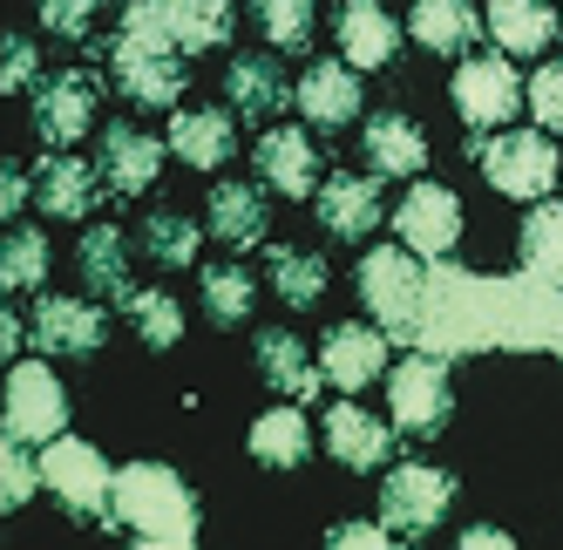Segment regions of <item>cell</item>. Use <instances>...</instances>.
Instances as JSON below:
<instances>
[{"mask_svg":"<svg viewBox=\"0 0 563 550\" xmlns=\"http://www.w3.org/2000/svg\"><path fill=\"white\" fill-rule=\"evenodd\" d=\"M563 286L543 279H475V272L441 265L421 293V333L428 353H482V346H556L563 353Z\"/></svg>","mask_w":563,"mask_h":550,"instance_id":"1","label":"cell"},{"mask_svg":"<svg viewBox=\"0 0 563 550\" xmlns=\"http://www.w3.org/2000/svg\"><path fill=\"white\" fill-rule=\"evenodd\" d=\"M115 524L136 530L156 550H190L197 543V503H190L177 469L130 462V469H115Z\"/></svg>","mask_w":563,"mask_h":550,"instance_id":"2","label":"cell"},{"mask_svg":"<svg viewBox=\"0 0 563 550\" xmlns=\"http://www.w3.org/2000/svg\"><path fill=\"white\" fill-rule=\"evenodd\" d=\"M421 293H428V272L415 265V252L380 245V252L360 258V299H367V312L380 320L387 340H408L415 346V333H421Z\"/></svg>","mask_w":563,"mask_h":550,"instance_id":"3","label":"cell"},{"mask_svg":"<svg viewBox=\"0 0 563 550\" xmlns=\"http://www.w3.org/2000/svg\"><path fill=\"white\" fill-rule=\"evenodd\" d=\"M109 68H115V89L143 109H170L184 96V48H170L164 34H143V28H123L109 48Z\"/></svg>","mask_w":563,"mask_h":550,"instance_id":"4","label":"cell"},{"mask_svg":"<svg viewBox=\"0 0 563 550\" xmlns=\"http://www.w3.org/2000/svg\"><path fill=\"white\" fill-rule=\"evenodd\" d=\"M482 156V177H489L503 198H550V184L563 177V156L550 150V130H503L475 150Z\"/></svg>","mask_w":563,"mask_h":550,"instance_id":"5","label":"cell"},{"mask_svg":"<svg viewBox=\"0 0 563 550\" xmlns=\"http://www.w3.org/2000/svg\"><path fill=\"white\" fill-rule=\"evenodd\" d=\"M42 476L62 496V509H75V517H109L115 524V476H109V462H102L96 442H75V436L42 442Z\"/></svg>","mask_w":563,"mask_h":550,"instance_id":"6","label":"cell"},{"mask_svg":"<svg viewBox=\"0 0 563 550\" xmlns=\"http://www.w3.org/2000/svg\"><path fill=\"white\" fill-rule=\"evenodd\" d=\"M123 28L164 34L170 48L205 55V48H224L231 42V0H130Z\"/></svg>","mask_w":563,"mask_h":550,"instance_id":"7","label":"cell"},{"mask_svg":"<svg viewBox=\"0 0 563 550\" xmlns=\"http://www.w3.org/2000/svg\"><path fill=\"white\" fill-rule=\"evenodd\" d=\"M387 402H394V428L400 436H434V428H449V361L441 353H408L394 374H387Z\"/></svg>","mask_w":563,"mask_h":550,"instance_id":"8","label":"cell"},{"mask_svg":"<svg viewBox=\"0 0 563 550\" xmlns=\"http://www.w3.org/2000/svg\"><path fill=\"white\" fill-rule=\"evenodd\" d=\"M449 503H455V483L441 476V469L428 462H400L387 490H380V524L394 537H428L441 517H449Z\"/></svg>","mask_w":563,"mask_h":550,"instance_id":"9","label":"cell"},{"mask_svg":"<svg viewBox=\"0 0 563 550\" xmlns=\"http://www.w3.org/2000/svg\"><path fill=\"white\" fill-rule=\"evenodd\" d=\"M522 102H530V82L509 68V55H475V62L455 68V109H462V123L503 130Z\"/></svg>","mask_w":563,"mask_h":550,"instance_id":"10","label":"cell"},{"mask_svg":"<svg viewBox=\"0 0 563 550\" xmlns=\"http://www.w3.org/2000/svg\"><path fill=\"white\" fill-rule=\"evenodd\" d=\"M68 428V395L48 361H14L8 374V436L21 442H55Z\"/></svg>","mask_w":563,"mask_h":550,"instance_id":"11","label":"cell"},{"mask_svg":"<svg viewBox=\"0 0 563 550\" xmlns=\"http://www.w3.org/2000/svg\"><path fill=\"white\" fill-rule=\"evenodd\" d=\"M394 231H400V245H408L415 258H449L455 239H462L455 190L449 184H415L408 198H400V211H394Z\"/></svg>","mask_w":563,"mask_h":550,"instance_id":"12","label":"cell"},{"mask_svg":"<svg viewBox=\"0 0 563 550\" xmlns=\"http://www.w3.org/2000/svg\"><path fill=\"white\" fill-rule=\"evenodd\" d=\"M89 123H96V75L68 68V75H48V82H34V130H42L48 150L82 143Z\"/></svg>","mask_w":563,"mask_h":550,"instance_id":"13","label":"cell"},{"mask_svg":"<svg viewBox=\"0 0 563 550\" xmlns=\"http://www.w3.org/2000/svg\"><path fill=\"white\" fill-rule=\"evenodd\" d=\"M96 164H102V184L115 190V198H143V190L156 184V170H164V143H156L150 130H136V123H109Z\"/></svg>","mask_w":563,"mask_h":550,"instance_id":"14","label":"cell"},{"mask_svg":"<svg viewBox=\"0 0 563 550\" xmlns=\"http://www.w3.org/2000/svg\"><path fill=\"white\" fill-rule=\"evenodd\" d=\"M27 333H34V346H42V353H75V361H82V353L102 346L109 320H102L89 299H62V293H48L42 306H34Z\"/></svg>","mask_w":563,"mask_h":550,"instance_id":"15","label":"cell"},{"mask_svg":"<svg viewBox=\"0 0 563 550\" xmlns=\"http://www.w3.org/2000/svg\"><path fill=\"white\" fill-rule=\"evenodd\" d=\"M34 205H42V218H89L102 205V170L82 156H48L34 170Z\"/></svg>","mask_w":563,"mask_h":550,"instance_id":"16","label":"cell"},{"mask_svg":"<svg viewBox=\"0 0 563 550\" xmlns=\"http://www.w3.org/2000/svg\"><path fill=\"white\" fill-rule=\"evenodd\" d=\"M319 156H312V136L306 130H265L258 136V177L278 190V198H319Z\"/></svg>","mask_w":563,"mask_h":550,"instance_id":"17","label":"cell"},{"mask_svg":"<svg viewBox=\"0 0 563 550\" xmlns=\"http://www.w3.org/2000/svg\"><path fill=\"white\" fill-rule=\"evenodd\" d=\"M319 367H327V381L340 387V395H353V387L380 381V367H387V333L380 327H333L327 346H319Z\"/></svg>","mask_w":563,"mask_h":550,"instance_id":"18","label":"cell"},{"mask_svg":"<svg viewBox=\"0 0 563 550\" xmlns=\"http://www.w3.org/2000/svg\"><path fill=\"white\" fill-rule=\"evenodd\" d=\"M292 102L306 109V123H319V130L353 123V116H360V75H353V62H312L299 75V96Z\"/></svg>","mask_w":563,"mask_h":550,"instance_id":"19","label":"cell"},{"mask_svg":"<svg viewBox=\"0 0 563 550\" xmlns=\"http://www.w3.org/2000/svg\"><path fill=\"white\" fill-rule=\"evenodd\" d=\"M394 48H400V28L380 0H346L340 8V55L353 68H380V62H394Z\"/></svg>","mask_w":563,"mask_h":550,"instance_id":"20","label":"cell"},{"mask_svg":"<svg viewBox=\"0 0 563 550\" xmlns=\"http://www.w3.org/2000/svg\"><path fill=\"white\" fill-rule=\"evenodd\" d=\"M319 224L333 239H367L380 224V184L374 177H327L319 184Z\"/></svg>","mask_w":563,"mask_h":550,"instance_id":"21","label":"cell"},{"mask_svg":"<svg viewBox=\"0 0 563 550\" xmlns=\"http://www.w3.org/2000/svg\"><path fill=\"white\" fill-rule=\"evenodd\" d=\"M224 96H231L238 116H278L299 89L286 82V68H278L272 55H238L231 75H224Z\"/></svg>","mask_w":563,"mask_h":550,"instance_id":"22","label":"cell"},{"mask_svg":"<svg viewBox=\"0 0 563 550\" xmlns=\"http://www.w3.org/2000/svg\"><path fill=\"white\" fill-rule=\"evenodd\" d=\"M327 449L346 462V469H380L394 436H387V421H374L367 408H353V402H333L327 408Z\"/></svg>","mask_w":563,"mask_h":550,"instance_id":"23","label":"cell"},{"mask_svg":"<svg viewBox=\"0 0 563 550\" xmlns=\"http://www.w3.org/2000/svg\"><path fill=\"white\" fill-rule=\"evenodd\" d=\"M258 374H265L286 402H312L319 381H327V367H319L292 333H258Z\"/></svg>","mask_w":563,"mask_h":550,"instance_id":"24","label":"cell"},{"mask_svg":"<svg viewBox=\"0 0 563 550\" xmlns=\"http://www.w3.org/2000/svg\"><path fill=\"white\" fill-rule=\"evenodd\" d=\"M408 34H415L421 48H434V55H462V48H475L482 14L468 8V0H415Z\"/></svg>","mask_w":563,"mask_h":550,"instance_id":"25","label":"cell"},{"mask_svg":"<svg viewBox=\"0 0 563 550\" xmlns=\"http://www.w3.org/2000/svg\"><path fill=\"white\" fill-rule=\"evenodd\" d=\"M231 116L224 109H184V116H170V150L184 156V164H197V170H218V164H231Z\"/></svg>","mask_w":563,"mask_h":550,"instance_id":"26","label":"cell"},{"mask_svg":"<svg viewBox=\"0 0 563 550\" xmlns=\"http://www.w3.org/2000/svg\"><path fill=\"white\" fill-rule=\"evenodd\" d=\"M82 279H89V293H102V299H115V306H130V252H123V231L115 224H89L82 231Z\"/></svg>","mask_w":563,"mask_h":550,"instance_id":"27","label":"cell"},{"mask_svg":"<svg viewBox=\"0 0 563 550\" xmlns=\"http://www.w3.org/2000/svg\"><path fill=\"white\" fill-rule=\"evenodd\" d=\"M252 455H258L265 469H299V462L312 455V428H306L299 402H286V408H265V415L252 421Z\"/></svg>","mask_w":563,"mask_h":550,"instance_id":"28","label":"cell"},{"mask_svg":"<svg viewBox=\"0 0 563 550\" xmlns=\"http://www.w3.org/2000/svg\"><path fill=\"white\" fill-rule=\"evenodd\" d=\"M489 34L503 42V55H543L556 34V14L543 0H489Z\"/></svg>","mask_w":563,"mask_h":550,"instance_id":"29","label":"cell"},{"mask_svg":"<svg viewBox=\"0 0 563 550\" xmlns=\"http://www.w3.org/2000/svg\"><path fill=\"white\" fill-rule=\"evenodd\" d=\"M367 164L380 177H415L428 164V136L408 123V116H374L367 123Z\"/></svg>","mask_w":563,"mask_h":550,"instance_id":"30","label":"cell"},{"mask_svg":"<svg viewBox=\"0 0 563 550\" xmlns=\"http://www.w3.org/2000/svg\"><path fill=\"white\" fill-rule=\"evenodd\" d=\"M211 231H218L231 252H252V245L265 239V205H258V190L218 184V190H211Z\"/></svg>","mask_w":563,"mask_h":550,"instance_id":"31","label":"cell"},{"mask_svg":"<svg viewBox=\"0 0 563 550\" xmlns=\"http://www.w3.org/2000/svg\"><path fill=\"white\" fill-rule=\"evenodd\" d=\"M522 272L543 286H563V205H537L522 218Z\"/></svg>","mask_w":563,"mask_h":550,"instance_id":"32","label":"cell"},{"mask_svg":"<svg viewBox=\"0 0 563 550\" xmlns=\"http://www.w3.org/2000/svg\"><path fill=\"white\" fill-rule=\"evenodd\" d=\"M272 293L286 306H319V293H327V258L312 252H292V245H272Z\"/></svg>","mask_w":563,"mask_h":550,"instance_id":"33","label":"cell"},{"mask_svg":"<svg viewBox=\"0 0 563 550\" xmlns=\"http://www.w3.org/2000/svg\"><path fill=\"white\" fill-rule=\"evenodd\" d=\"M252 299H258V286H252L245 265H211L205 272V312H211L218 327H245L252 320Z\"/></svg>","mask_w":563,"mask_h":550,"instance_id":"34","label":"cell"},{"mask_svg":"<svg viewBox=\"0 0 563 550\" xmlns=\"http://www.w3.org/2000/svg\"><path fill=\"white\" fill-rule=\"evenodd\" d=\"M42 272H48V239L34 224H21L8 239V252H0V286H8V293H34Z\"/></svg>","mask_w":563,"mask_h":550,"instance_id":"35","label":"cell"},{"mask_svg":"<svg viewBox=\"0 0 563 550\" xmlns=\"http://www.w3.org/2000/svg\"><path fill=\"white\" fill-rule=\"evenodd\" d=\"M252 21L265 28L272 48H306L312 42V0H252Z\"/></svg>","mask_w":563,"mask_h":550,"instance_id":"36","label":"cell"},{"mask_svg":"<svg viewBox=\"0 0 563 550\" xmlns=\"http://www.w3.org/2000/svg\"><path fill=\"white\" fill-rule=\"evenodd\" d=\"M143 252H150L156 265H197V224L177 218V211L143 218Z\"/></svg>","mask_w":563,"mask_h":550,"instance_id":"37","label":"cell"},{"mask_svg":"<svg viewBox=\"0 0 563 550\" xmlns=\"http://www.w3.org/2000/svg\"><path fill=\"white\" fill-rule=\"evenodd\" d=\"M130 320H136V333H143V346H177L184 340V312H177V299L170 293H130Z\"/></svg>","mask_w":563,"mask_h":550,"instance_id":"38","label":"cell"},{"mask_svg":"<svg viewBox=\"0 0 563 550\" xmlns=\"http://www.w3.org/2000/svg\"><path fill=\"white\" fill-rule=\"evenodd\" d=\"M42 483H48V476H42V462L27 455V442H21V436L0 442V509H21Z\"/></svg>","mask_w":563,"mask_h":550,"instance_id":"39","label":"cell"},{"mask_svg":"<svg viewBox=\"0 0 563 550\" xmlns=\"http://www.w3.org/2000/svg\"><path fill=\"white\" fill-rule=\"evenodd\" d=\"M530 116H537L543 130L563 136V62H543V68L530 75Z\"/></svg>","mask_w":563,"mask_h":550,"instance_id":"40","label":"cell"},{"mask_svg":"<svg viewBox=\"0 0 563 550\" xmlns=\"http://www.w3.org/2000/svg\"><path fill=\"white\" fill-rule=\"evenodd\" d=\"M96 21V0H42V28L55 34H89Z\"/></svg>","mask_w":563,"mask_h":550,"instance_id":"41","label":"cell"},{"mask_svg":"<svg viewBox=\"0 0 563 550\" xmlns=\"http://www.w3.org/2000/svg\"><path fill=\"white\" fill-rule=\"evenodd\" d=\"M0 89H8V96H14V89H34V48L21 42V34L0 48Z\"/></svg>","mask_w":563,"mask_h":550,"instance_id":"42","label":"cell"},{"mask_svg":"<svg viewBox=\"0 0 563 550\" xmlns=\"http://www.w3.org/2000/svg\"><path fill=\"white\" fill-rule=\"evenodd\" d=\"M387 537H394L387 524H340V530H333L327 543H340V550H380Z\"/></svg>","mask_w":563,"mask_h":550,"instance_id":"43","label":"cell"},{"mask_svg":"<svg viewBox=\"0 0 563 550\" xmlns=\"http://www.w3.org/2000/svg\"><path fill=\"white\" fill-rule=\"evenodd\" d=\"M34 198V184L14 170V164H0V218H21V205Z\"/></svg>","mask_w":563,"mask_h":550,"instance_id":"44","label":"cell"},{"mask_svg":"<svg viewBox=\"0 0 563 550\" xmlns=\"http://www.w3.org/2000/svg\"><path fill=\"white\" fill-rule=\"evenodd\" d=\"M462 543H468V550H509V537H503V530H489V524H475Z\"/></svg>","mask_w":563,"mask_h":550,"instance_id":"45","label":"cell"},{"mask_svg":"<svg viewBox=\"0 0 563 550\" xmlns=\"http://www.w3.org/2000/svg\"><path fill=\"white\" fill-rule=\"evenodd\" d=\"M21 333H27V320H14V312H0V353H14V346H21Z\"/></svg>","mask_w":563,"mask_h":550,"instance_id":"46","label":"cell"}]
</instances>
